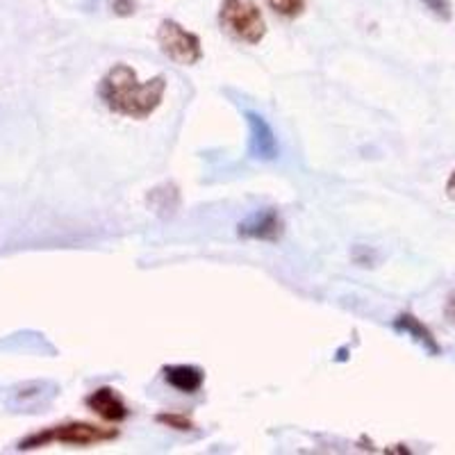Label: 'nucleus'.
Returning a JSON list of instances; mask_svg holds the SVG:
<instances>
[{"instance_id": "obj_1", "label": "nucleus", "mask_w": 455, "mask_h": 455, "mask_svg": "<svg viewBox=\"0 0 455 455\" xmlns=\"http://www.w3.org/2000/svg\"><path fill=\"white\" fill-rule=\"evenodd\" d=\"M166 92L164 76L141 83L137 71L128 64H114L100 80L99 96L105 108L128 119H148L162 105Z\"/></svg>"}, {"instance_id": "obj_10", "label": "nucleus", "mask_w": 455, "mask_h": 455, "mask_svg": "<svg viewBox=\"0 0 455 455\" xmlns=\"http://www.w3.org/2000/svg\"><path fill=\"white\" fill-rule=\"evenodd\" d=\"M153 196H160L162 203H157V205H153L157 210V212L162 214H173V210L178 207V203H180V194H178V189L173 185H164V187H157V189H153Z\"/></svg>"}, {"instance_id": "obj_3", "label": "nucleus", "mask_w": 455, "mask_h": 455, "mask_svg": "<svg viewBox=\"0 0 455 455\" xmlns=\"http://www.w3.org/2000/svg\"><path fill=\"white\" fill-rule=\"evenodd\" d=\"M119 437L116 428H103L96 424H84V421H76V424H64L57 428L44 430L39 435H32L21 444V449H39L51 442H60L67 446H93L100 442H112Z\"/></svg>"}, {"instance_id": "obj_8", "label": "nucleus", "mask_w": 455, "mask_h": 455, "mask_svg": "<svg viewBox=\"0 0 455 455\" xmlns=\"http://www.w3.org/2000/svg\"><path fill=\"white\" fill-rule=\"evenodd\" d=\"M164 380L178 392L196 394L205 383V373L192 364H176V367H164Z\"/></svg>"}, {"instance_id": "obj_11", "label": "nucleus", "mask_w": 455, "mask_h": 455, "mask_svg": "<svg viewBox=\"0 0 455 455\" xmlns=\"http://www.w3.org/2000/svg\"><path fill=\"white\" fill-rule=\"evenodd\" d=\"M267 5L284 19H296L306 12V0H267Z\"/></svg>"}, {"instance_id": "obj_15", "label": "nucleus", "mask_w": 455, "mask_h": 455, "mask_svg": "<svg viewBox=\"0 0 455 455\" xmlns=\"http://www.w3.org/2000/svg\"><path fill=\"white\" fill-rule=\"evenodd\" d=\"M446 194H449V196L455 201V171H453V173H451L449 182H446Z\"/></svg>"}, {"instance_id": "obj_14", "label": "nucleus", "mask_w": 455, "mask_h": 455, "mask_svg": "<svg viewBox=\"0 0 455 455\" xmlns=\"http://www.w3.org/2000/svg\"><path fill=\"white\" fill-rule=\"evenodd\" d=\"M444 316L449 321L451 326H455V290L451 291L449 299H446V306H444Z\"/></svg>"}, {"instance_id": "obj_13", "label": "nucleus", "mask_w": 455, "mask_h": 455, "mask_svg": "<svg viewBox=\"0 0 455 455\" xmlns=\"http://www.w3.org/2000/svg\"><path fill=\"white\" fill-rule=\"evenodd\" d=\"M430 12H433L437 19L442 21H451V16H453V5H451V0H421Z\"/></svg>"}, {"instance_id": "obj_4", "label": "nucleus", "mask_w": 455, "mask_h": 455, "mask_svg": "<svg viewBox=\"0 0 455 455\" xmlns=\"http://www.w3.org/2000/svg\"><path fill=\"white\" fill-rule=\"evenodd\" d=\"M157 44L169 60L182 67H192L203 60L201 39L171 19H164L157 28Z\"/></svg>"}, {"instance_id": "obj_6", "label": "nucleus", "mask_w": 455, "mask_h": 455, "mask_svg": "<svg viewBox=\"0 0 455 455\" xmlns=\"http://www.w3.org/2000/svg\"><path fill=\"white\" fill-rule=\"evenodd\" d=\"M246 124H249L251 130V140H249V150L255 160L271 162L278 157L280 146L278 140H275L274 128L269 125V121L264 119L262 114L258 112H246Z\"/></svg>"}, {"instance_id": "obj_12", "label": "nucleus", "mask_w": 455, "mask_h": 455, "mask_svg": "<svg viewBox=\"0 0 455 455\" xmlns=\"http://www.w3.org/2000/svg\"><path fill=\"white\" fill-rule=\"evenodd\" d=\"M157 424L166 426V428L180 430V433H187V430H194V421L189 419L187 414H176V412L157 414Z\"/></svg>"}, {"instance_id": "obj_2", "label": "nucleus", "mask_w": 455, "mask_h": 455, "mask_svg": "<svg viewBox=\"0 0 455 455\" xmlns=\"http://www.w3.org/2000/svg\"><path fill=\"white\" fill-rule=\"evenodd\" d=\"M219 23L228 35L243 44H259L267 35V21L253 0H223Z\"/></svg>"}, {"instance_id": "obj_9", "label": "nucleus", "mask_w": 455, "mask_h": 455, "mask_svg": "<svg viewBox=\"0 0 455 455\" xmlns=\"http://www.w3.org/2000/svg\"><path fill=\"white\" fill-rule=\"evenodd\" d=\"M394 328H396L398 332H403V335L412 337V339L417 341L426 353H430V355H437V353H440V344H437V339L433 337V332H430L414 315L396 316V319H394Z\"/></svg>"}, {"instance_id": "obj_5", "label": "nucleus", "mask_w": 455, "mask_h": 455, "mask_svg": "<svg viewBox=\"0 0 455 455\" xmlns=\"http://www.w3.org/2000/svg\"><path fill=\"white\" fill-rule=\"evenodd\" d=\"M239 237L255 242H278L284 233V221L275 210H259L237 226Z\"/></svg>"}, {"instance_id": "obj_7", "label": "nucleus", "mask_w": 455, "mask_h": 455, "mask_svg": "<svg viewBox=\"0 0 455 455\" xmlns=\"http://www.w3.org/2000/svg\"><path fill=\"white\" fill-rule=\"evenodd\" d=\"M87 408L93 414H99L100 419L109 421V424H121V421L128 419V405L124 403V398L116 394V389L112 387H100L96 392H92L87 396Z\"/></svg>"}]
</instances>
